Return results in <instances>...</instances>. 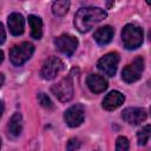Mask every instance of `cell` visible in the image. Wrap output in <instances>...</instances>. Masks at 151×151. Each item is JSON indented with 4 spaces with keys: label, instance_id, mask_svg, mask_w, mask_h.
<instances>
[{
    "label": "cell",
    "instance_id": "cell-12",
    "mask_svg": "<svg viewBox=\"0 0 151 151\" xmlns=\"http://www.w3.org/2000/svg\"><path fill=\"white\" fill-rule=\"evenodd\" d=\"M8 28L9 32L13 35H20L24 33V26H25V19L20 13H12L8 17Z\"/></svg>",
    "mask_w": 151,
    "mask_h": 151
},
{
    "label": "cell",
    "instance_id": "cell-16",
    "mask_svg": "<svg viewBox=\"0 0 151 151\" xmlns=\"http://www.w3.org/2000/svg\"><path fill=\"white\" fill-rule=\"evenodd\" d=\"M28 24L31 27V35L34 39H40L42 37V21L37 15H28Z\"/></svg>",
    "mask_w": 151,
    "mask_h": 151
},
{
    "label": "cell",
    "instance_id": "cell-17",
    "mask_svg": "<svg viewBox=\"0 0 151 151\" xmlns=\"http://www.w3.org/2000/svg\"><path fill=\"white\" fill-rule=\"evenodd\" d=\"M70 0H55L52 4V12L55 17H64L70 9Z\"/></svg>",
    "mask_w": 151,
    "mask_h": 151
},
{
    "label": "cell",
    "instance_id": "cell-13",
    "mask_svg": "<svg viewBox=\"0 0 151 151\" xmlns=\"http://www.w3.org/2000/svg\"><path fill=\"white\" fill-rule=\"evenodd\" d=\"M86 84L93 93H100L107 88V80L99 74H90L86 79Z\"/></svg>",
    "mask_w": 151,
    "mask_h": 151
},
{
    "label": "cell",
    "instance_id": "cell-7",
    "mask_svg": "<svg viewBox=\"0 0 151 151\" xmlns=\"http://www.w3.org/2000/svg\"><path fill=\"white\" fill-rule=\"evenodd\" d=\"M118 63H119V54L117 52H110L98 60L97 67L104 74L109 77H113L116 74Z\"/></svg>",
    "mask_w": 151,
    "mask_h": 151
},
{
    "label": "cell",
    "instance_id": "cell-25",
    "mask_svg": "<svg viewBox=\"0 0 151 151\" xmlns=\"http://www.w3.org/2000/svg\"><path fill=\"white\" fill-rule=\"evenodd\" d=\"M150 112H151V109H150Z\"/></svg>",
    "mask_w": 151,
    "mask_h": 151
},
{
    "label": "cell",
    "instance_id": "cell-22",
    "mask_svg": "<svg viewBox=\"0 0 151 151\" xmlns=\"http://www.w3.org/2000/svg\"><path fill=\"white\" fill-rule=\"evenodd\" d=\"M0 31H1V39H0V44L2 45L5 42V39H6V33H5V28H4V25L1 24L0 25Z\"/></svg>",
    "mask_w": 151,
    "mask_h": 151
},
{
    "label": "cell",
    "instance_id": "cell-15",
    "mask_svg": "<svg viewBox=\"0 0 151 151\" xmlns=\"http://www.w3.org/2000/svg\"><path fill=\"white\" fill-rule=\"evenodd\" d=\"M7 129H8V134L12 138L19 137V134L21 133V130H22V117L19 112H15L11 117Z\"/></svg>",
    "mask_w": 151,
    "mask_h": 151
},
{
    "label": "cell",
    "instance_id": "cell-8",
    "mask_svg": "<svg viewBox=\"0 0 151 151\" xmlns=\"http://www.w3.org/2000/svg\"><path fill=\"white\" fill-rule=\"evenodd\" d=\"M54 45L65 55H72L78 47V39L71 34H61L54 39Z\"/></svg>",
    "mask_w": 151,
    "mask_h": 151
},
{
    "label": "cell",
    "instance_id": "cell-24",
    "mask_svg": "<svg viewBox=\"0 0 151 151\" xmlns=\"http://www.w3.org/2000/svg\"><path fill=\"white\" fill-rule=\"evenodd\" d=\"M145 1H146V4H147L150 7H151V0H145Z\"/></svg>",
    "mask_w": 151,
    "mask_h": 151
},
{
    "label": "cell",
    "instance_id": "cell-2",
    "mask_svg": "<svg viewBox=\"0 0 151 151\" xmlns=\"http://www.w3.org/2000/svg\"><path fill=\"white\" fill-rule=\"evenodd\" d=\"M122 41L125 48L136 50L143 42V29L133 24H127L122 31Z\"/></svg>",
    "mask_w": 151,
    "mask_h": 151
},
{
    "label": "cell",
    "instance_id": "cell-21",
    "mask_svg": "<svg viewBox=\"0 0 151 151\" xmlns=\"http://www.w3.org/2000/svg\"><path fill=\"white\" fill-rule=\"evenodd\" d=\"M66 147H67V150H77V149L80 147V142L77 138H72V139L68 140Z\"/></svg>",
    "mask_w": 151,
    "mask_h": 151
},
{
    "label": "cell",
    "instance_id": "cell-20",
    "mask_svg": "<svg viewBox=\"0 0 151 151\" xmlns=\"http://www.w3.org/2000/svg\"><path fill=\"white\" fill-rule=\"evenodd\" d=\"M38 101L45 109H53V103L51 101V99L45 93H39L38 94Z\"/></svg>",
    "mask_w": 151,
    "mask_h": 151
},
{
    "label": "cell",
    "instance_id": "cell-11",
    "mask_svg": "<svg viewBox=\"0 0 151 151\" xmlns=\"http://www.w3.org/2000/svg\"><path fill=\"white\" fill-rule=\"evenodd\" d=\"M124 100H125V97L122 92L111 91L103 99V107L107 111H112V110H116L117 107H119L124 103Z\"/></svg>",
    "mask_w": 151,
    "mask_h": 151
},
{
    "label": "cell",
    "instance_id": "cell-1",
    "mask_svg": "<svg viewBox=\"0 0 151 151\" xmlns=\"http://www.w3.org/2000/svg\"><path fill=\"white\" fill-rule=\"evenodd\" d=\"M106 17H107V13L103 8L84 7V8H80L76 13V15H74V26L79 32L85 33V32L90 31L93 27V25L103 21Z\"/></svg>",
    "mask_w": 151,
    "mask_h": 151
},
{
    "label": "cell",
    "instance_id": "cell-14",
    "mask_svg": "<svg viewBox=\"0 0 151 151\" xmlns=\"http://www.w3.org/2000/svg\"><path fill=\"white\" fill-rule=\"evenodd\" d=\"M113 33H114L113 28L107 25V26H103V27L98 28V29L94 32L93 38H94V40H96L99 45H106V44H109V42L112 40Z\"/></svg>",
    "mask_w": 151,
    "mask_h": 151
},
{
    "label": "cell",
    "instance_id": "cell-5",
    "mask_svg": "<svg viewBox=\"0 0 151 151\" xmlns=\"http://www.w3.org/2000/svg\"><path fill=\"white\" fill-rule=\"evenodd\" d=\"M63 70H64V63L61 61V59L52 55L44 61L40 70V76L45 80H51L54 79Z\"/></svg>",
    "mask_w": 151,
    "mask_h": 151
},
{
    "label": "cell",
    "instance_id": "cell-18",
    "mask_svg": "<svg viewBox=\"0 0 151 151\" xmlns=\"http://www.w3.org/2000/svg\"><path fill=\"white\" fill-rule=\"evenodd\" d=\"M151 138V125H144L137 132V140L139 146H144Z\"/></svg>",
    "mask_w": 151,
    "mask_h": 151
},
{
    "label": "cell",
    "instance_id": "cell-6",
    "mask_svg": "<svg viewBox=\"0 0 151 151\" xmlns=\"http://www.w3.org/2000/svg\"><path fill=\"white\" fill-rule=\"evenodd\" d=\"M144 71V60L142 57H136L133 61L124 67L122 71V78L126 83H134L137 81Z\"/></svg>",
    "mask_w": 151,
    "mask_h": 151
},
{
    "label": "cell",
    "instance_id": "cell-4",
    "mask_svg": "<svg viewBox=\"0 0 151 151\" xmlns=\"http://www.w3.org/2000/svg\"><path fill=\"white\" fill-rule=\"evenodd\" d=\"M51 91L52 93L60 100V101H70L72 98H73V81H72V77L71 74L63 78L59 83L54 84L52 87H51Z\"/></svg>",
    "mask_w": 151,
    "mask_h": 151
},
{
    "label": "cell",
    "instance_id": "cell-3",
    "mask_svg": "<svg viewBox=\"0 0 151 151\" xmlns=\"http://www.w3.org/2000/svg\"><path fill=\"white\" fill-rule=\"evenodd\" d=\"M33 52H34V46L28 41H24L11 48L9 60L14 66H21L32 57Z\"/></svg>",
    "mask_w": 151,
    "mask_h": 151
},
{
    "label": "cell",
    "instance_id": "cell-9",
    "mask_svg": "<svg viewBox=\"0 0 151 151\" xmlns=\"http://www.w3.org/2000/svg\"><path fill=\"white\" fill-rule=\"evenodd\" d=\"M64 118H65L66 124L70 127H77V126L81 125V123L84 122V118H85L84 106L80 104H76V105L68 107L65 111Z\"/></svg>",
    "mask_w": 151,
    "mask_h": 151
},
{
    "label": "cell",
    "instance_id": "cell-10",
    "mask_svg": "<svg viewBox=\"0 0 151 151\" xmlns=\"http://www.w3.org/2000/svg\"><path fill=\"white\" fill-rule=\"evenodd\" d=\"M122 118L130 125H139L146 119V112L142 107H126L122 112Z\"/></svg>",
    "mask_w": 151,
    "mask_h": 151
},
{
    "label": "cell",
    "instance_id": "cell-19",
    "mask_svg": "<svg viewBox=\"0 0 151 151\" xmlns=\"http://www.w3.org/2000/svg\"><path fill=\"white\" fill-rule=\"evenodd\" d=\"M129 147H130L129 139L124 136H119L116 142V150L117 151H126V150H129Z\"/></svg>",
    "mask_w": 151,
    "mask_h": 151
},
{
    "label": "cell",
    "instance_id": "cell-23",
    "mask_svg": "<svg viewBox=\"0 0 151 151\" xmlns=\"http://www.w3.org/2000/svg\"><path fill=\"white\" fill-rule=\"evenodd\" d=\"M114 5V0H106V8H111Z\"/></svg>",
    "mask_w": 151,
    "mask_h": 151
}]
</instances>
